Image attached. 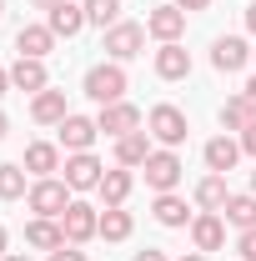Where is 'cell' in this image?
Here are the masks:
<instances>
[{"label": "cell", "instance_id": "10", "mask_svg": "<svg viewBox=\"0 0 256 261\" xmlns=\"http://www.w3.org/2000/svg\"><path fill=\"white\" fill-rule=\"evenodd\" d=\"M10 91H25V96H40V91H50V70H45V61H31V56H20V61L10 65Z\"/></svg>", "mask_w": 256, "mask_h": 261}, {"label": "cell", "instance_id": "5", "mask_svg": "<svg viewBox=\"0 0 256 261\" xmlns=\"http://www.w3.org/2000/svg\"><path fill=\"white\" fill-rule=\"evenodd\" d=\"M61 231L70 246H81V241H91V236H100V211L91 206V201H70L61 216Z\"/></svg>", "mask_w": 256, "mask_h": 261}, {"label": "cell", "instance_id": "21", "mask_svg": "<svg viewBox=\"0 0 256 261\" xmlns=\"http://www.w3.org/2000/svg\"><path fill=\"white\" fill-rule=\"evenodd\" d=\"M65 116H70L65 91H40V96L31 100V121H40V126H61Z\"/></svg>", "mask_w": 256, "mask_h": 261}, {"label": "cell", "instance_id": "41", "mask_svg": "<svg viewBox=\"0 0 256 261\" xmlns=\"http://www.w3.org/2000/svg\"><path fill=\"white\" fill-rule=\"evenodd\" d=\"M181 261H206V251H186V256H181Z\"/></svg>", "mask_w": 256, "mask_h": 261}, {"label": "cell", "instance_id": "1", "mask_svg": "<svg viewBox=\"0 0 256 261\" xmlns=\"http://www.w3.org/2000/svg\"><path fill=\"white\" fill-rule=\"evenodd\" d=\"M126 70H121V61H100L86 70V96L96 100V106H116V100H126Z\"/></svg>", "mask_w": 256, "mask_h": 261}, {"label": "cell", "instance_id": "26", "mask_svg": "<svg viewBox=\"0 0 256 261\" xmlns=\"http://www.w3.org/2000/svg\"><path fill=\"white\" fill-rule=\"evenodd\" d=\"M131 231H136V221H131L126 206H106V211H100V236H106V241H126Z\"/></svg>", "mask_w": 256, "mask_h": 261}, {"label": "cell", "instance_id": "17", "mask_svg": "<svg viewBox=\"0 0 256 261\" xmlns=\"http://www.w3.org/2000/svg\"><path fill=\"white\" fill-rule=\"evenodd\" d=\"M15 50L31 56V61H45V56L56 50V31H50V25H20V31H15Z\"/></svg>", "mask_w": 256, "mask_h": 261}, {"label": "cell", "instance_id": "6", "mask_svg": "<svg viewBox=\"0 0 256 261\" xmlns=\"http://www.w3.org/2000/svg\"><path fill=\"white\" fill-rule=\"evenodd\" d=\"M141 171H146V186L161 196V191H176V186H181V171H186V166H181L176 151H166V146H161V151H151V161L141 166Z\"/></svg>", "mask_w": 256, "mask_h": 261}, {"label": "cell", "instance_id": "16", "mask_svg": "<svg viewBox=\"0 0 256 261\" xmlns=\"http://www.w3.org/2000/svg\"><path fill=\"white\" fill-rule=\"evenodd\" d=\"M151 130H131V136H121L116 141V166H126V171H136V166L151 161Z\"/></svg>", "mask_w": 256, "mask_h": 261}, {"label": "cell", "instance_id": "37", "mask_svg": "<svg viewBox=\"0 0 256 261\" xmlns=\"http://www.w3.org/2000/svg\"><path fill=\"white\" fill-rule=\"evenodd\" d=\"M5 91H10V70L0 65V96H5Z\"/></svg>", "mask_w": 256, "mask_h": 261}, {"label": "cell", "instance_id": "45", "mask_svg": "<svg viewBox=\"0 0 256 261\" xmlns=\"http://www.w3.org/2000/svg\"><path fill=\"white\" fill-rule=\"evenodd\" d=\"M251 61H256V50H251Z\"/></svg>", "mask_w": 256, "mask_h": 261}, {"label": "cell", "instance_id": "44", "mask_svg": "<svg viewBox=\"0 0 256 261\" xmlns=\"http://www.w3.org/2000/svg\"><path fill=\"white\" fill-rule=\"evenodd\" d=\"M0 15H5V0H0Z\"/></svg>", "mask_w": 256, "mask_h": 261}, {"label": "cell", "instance_id": "43", "mask_svg": "<svg viewBox=\"0 0 256 261\" xmlns=\"http://www.w3.org/2000/svg\"><path fill=\"white\" fill-rule=\"evenodd\" d=\"M251 196H256V171H251Z\"/></svg>", "mask_w": 256, "mask_h": 261}, {"label": "cell", "instance_id": "42", "mask_svg": "<svg viewBox=\"0 0 256 261\" xmlns=\"http://www.w3.org/2000/svg\"><path fill=\"white\" fill-rule=\"evenodd\" d=\"M0 261H31V256H20V251H10V256H0Z\"/></svg>", "mask_w": 256, "mask_h": 261}, {"label": "cell", "instance_id": "8", "mask_svg": "<svg viewBox=\"0 0 256 261\" xmlns=\"http://www.w3.org/2000/svg\"><path fill=\"white\" fill-rule=\"evenodd\" d=\"M96 126L111 136V141H121L131 130H141V106H131V100H116V106H100Z\"/></svg>", "mask_w": 256, "mask_h": 261}, {"label": "cell", "instance_id": "39", "mask_svg": "<svg viewBox=\"0 0 256 261\" xmlns=\"http://www.w3.org/2000/svg\"><path fill=\"white\" fill-rule=\"evenodd\" d=\"M35 10H56V5H61V0H31Z\"/></svg>", "mask_w": 256, "mask_h": 261}, {"label": "cell", "instance_id": "31", "mask_svg": "<svg viewBox=\"0 0 256 261\" xmlns=\"http://www.w3.org/2000/svg\"><path fill=\"white\" fill-rule=\"evenodd\" d=\"M45 261H86V251H75V246H70V241H65L61 251H50V256Z\"/></svg>", "mask_w": 256, "mask_h": 261}, {"label": "cell", "instance_id": "23", "mask_svg": "<svg viewBox=\"0 0 256 261\" xmlns=\"http://www.w3.org/2000/svg\"><path fill=\"white\" fill-rule=\"evenodd\" d=\"M226 201H231V186H226V176H206L201 186H196V206L201 211H226Z\"/></svg>", "mask_w": 256, "mask_h": 261}, {"label": "cell", "instance_id": "35", "mask_svg": "<svg viewBox=\"0 0 256 261\" xmlns=\"http://www.w3.org/2000/svg\"><path fill=\"white\" fill-rule=\"evenodd\" d=\"M241 96H246V100H251V106H256V75H251V81H246V86H241Z\"/></svg>", "mask_w": 256, "mask_h": 261}, {"label": "cell", "instance_id": "27", "mask_svg": "<svg viewBox=\"0 0 256 261\" xmlns=\"http://www.w3.org/2000/svg\"><path fill=\"white\" fill-rule=\"evenodd\" d=\"M151 211H156V221H161V226H186V216H191V211H186V201H181L176 191H161Z\"/></svg>", "mask_w": 256, "mask_h": 261}, {"label": "cell", "instance_id": "15", "mask_svg": "<svg viewBox=\"0 0 256 261\" xmlns=\"http://www.w3.org/2000/svg\"><path fill=\"white\" fill-rule=\"evenodd\" d=\"M45 25L56 31V40H61V35L70 40V35H81V31H86L91 20H86V5H70V0H61L56 10H45Z\"/></svg>", "mask_w": 256, "mask_h": 261}, {"label": "cell", "instance_id": "24", "mask_svg": "<svg viewBox=\"0 0 256 261\" xmlns=\"http://www.w3.org/2000/svg\"><path fill=\"white\" fill-rule=\"evenodd\" d=\"M256 121V106L246 96H231V100H221V130H236V136H241V130L251 126Z\"/></svg>", "mask_w": 256, "mask_h": 261}, {"label": "cell", "instance_id": "20", "mask_svg": "<svg viewBox=\"0 0 256 261\" xmlns=\"http://www.w3.org/2000/svg\"><path fill=\"white\" fill-rule=\"evenodd\" d=\"M25 246H35V251H61V246H65L61 221H50V216H35L31 226H25Z\"/></svg>", "mask_w": 256, "mask_h": 261}, {"label": "cell", "instance_id": "9", "mask_svg": "<svg viewBox=\"0 0 256 261\" xmlns=\"http://www.w3.org/2000/svg\"><path fill=\"white\" fill-rule=\"evenodd\" d=\"M96 136H100V126L91 121V116H75V111H70V116L61 121V151H65V156L91 151V146H96Z\"/></svg>", "mask_w": 256, "mask_h": 261}, {"label": "cell", "instance_id": "30", "mask_svg": "<svg viewBox=\"0 0 256 261\" xmlns=\"http://www.w3.org/2000/svg\"><path fill=\"white\" fill-rule=\"evenodd\" d=\"M236 251H241V261H256V226H251V231H241Z\"/></svg>", "mask_w": 256, "mask_h": 261}, {"label": "cell", "instance_id": "36", "mask_svg": "<svg viewBox=\"0 0 256 261\" xmlns=\"http://www.w3.org/2000/svg\"><path fill=\"white\" fill-rule=\"evenodd\" d=\"M246 31L256 35V0H251V5H246Z\"/></svg>", "mask_w": 256, "mask_h": 261}, {"label": "cell", "instance_id": "40", "mask_svg": "<svg viewBox=\"0 0 256 261\" xmlns=\"http://www.w3.org/2000/svg\"><path fill=\"white\" fill-rule=\"evenodd\" d=\"M5 130H10V116H5V111H0V141H5Z\"/></svg>", "mask_w": 256, "mask_h": 261}, {"label": "cell", "instance_id": "34", "mask_svg": "<svg viewBox=\"0 0 256 261\" xmlns=\"http://www.w3.org/2000/svg\"><path fill=\"white\" fill-rule=\"evenodd\" d=\"M176 5H181V10H186V15H191V10H206V5H211V0H176Z\"/></svg>", "mask_w": 256, "mask_h": 261}, {"label": "cell", "instance_id": "2", "mask_svg": "<svg viewBox=\"0 0 256 261\" xmlns=\"http://www.w3.org/2000/svg\"><path fill=\"white\" fill-rule=\"evenodd\" d=\"M25 206H31L35 216L61 221L65 206H70V186H65L61 176H40V181H31V191H25Z\"/></svg>", "mask_w": 256, "mask_h": 261}, {"label": "cell", "instance_id": "33", "mask_svg": "<svg viewBox=\"0 0 256 261\" xmlns=\"http://www.w3.org/2000/svg\"><path fill=\"white\" fill-rule=\"evenodd\" d=\"M131 261H166V251H156V246H146V251H136Z\"/></svg>", "mask_w": 256, "mask_h": 261}, {"label": "cell", "instance_id": "19", "mask_svg": "<svg viewBox=\"0 0 256 261\" xmlns=\"http://www.w3.org/2000/svg\"><path fill=\"white\" fill-rule=\"evenodd\" d=\"M20 166L31 171L35 181H40V176H56V171H61V146H50V141H31Z\"/></svg>", "mask_w": 256, "mask_h": 261}, {"label": "cell", "instance_id": "22", "mask_svg": "<svg viewBox=\"0 0 256 261\" xmlns=\"http://www.w3.org/2000/svg\"><path fill=\"white\" fill-rule=\"evenodd\" d=\"M131 186H136V176H131L126 166H111V171H106V176H100V201H106V206H126V196H131Z\"/></svg>", "mask_w": 256, "mask_h": 261}, {"label": "cell", "instance_id": "4", "mask_svg": "<svg viewBox=\"0 0 256 261\" xmlns=\"http://www.w3.org/2000/svg\"><path fill=\"white\" fill-rule=\"evenodd\" d=\"M141 45H146V25H136V20H116V25L106 31V40H100V50H106L111 61H136Z\"/></svg>", "mask_w": 256, "mask_h": 261}, {"label": "cell", "instance_id": "25", "mask_svg": "<svg viewBox=\"0 0 256 261\" xmlns=\"http://www.w3.org/2000/svg\"><path fill=\"white\" fill-rule=\"evenodd\" d=\"M226 226H236V231H251L256 226V196L251 191H241V196L226 201Z\"/></svg>", "mask_w": 256, "mask_h": 261}, {"label": "cell", "instance_id": "13", "mask_svg": "<svg viewBox=\"0 0 256 261\" xmlns=\"http://www.w3.org/2000/svg\"><path fill=\"white\" fill-rule=\"evenodd\" d=\"M156 75L161 81H186V75H191V50H186L181 40H166L156 50Z\"/></svg>", "mask_w": 256, "mask_h": 261}, {"label": "cell", "instance_id": "3", "mask_svg": "<svg viewBox=\"0 0 256 261\" xmlns=\"http://www.w3.org/2000/svg\"><path fill=\"white\" fill-rule=\"evenodd\" d=\"M146 130H151V141H161L166 151H176V146L191 136V126H186V111H181V106H151Z\"/></svg>", "mask_w": 256, "mask_h": 261}, {"label": "cell", "instance_id": "28", "mask_svg": "<svg viewBox=\"0 0 256 261\" xmlns=\"http://www.w3.org/2000/svg\"><path fill=\"white\" fill-rule=\"evenodd\" d=\"M25 191H31V186H25V166L5 161L0 166V201H20Z\"/></svg>", "mask_w": 256, "mask_h": 261}, {"label": "cell", "instance_id": "11", "mask_svg": "<svg viewBox=\"0 0 256 261\" xmlns=\"http://www.w3.org/2000/svg\"><path fill=\"white\" fill-rule=\"evenodd\" d=\"M146 35H156L161 45H166V40H181V35H186V10H181V5H156V10L146 15Z\"/></svg>", "mask_w": 256, "mask_h": 261}, {"label": "cell", "instance_id": "7", "mask_svg": "<svg viewBox=\"0 0 256 261\" xmlns=\"http://www.w3.org/2000/svg\"><path fill=\"white\" fill-rule=\"evenodd\" d=\"M65 176V186H70V191H96L100 186V176H106V166L96 161V156H91V151H75V156H65V166H61Z\"/></svg>", "mask_w": 256, "mask_h": 261}, {"label": "cell", "instance_id": "12", "mask_svg": "<svg viewBox=\"0 0 256 261\" xmlns=\"http://www.w3.org/2000/svg\"><path fill=\"white\" fill-rule=\"evenodd\" d=\"M201 156H206V171L226 176V171H236V161H241V141H236V136H211V141L201 146Z\"/></svg>", "mask_w": 256, "mask_h": 261}, {"label": "cell", "instance_id": "32", "mask_svg": "<svg viewBox=\"0 0 256 261\" xmlns=\"http://www.w3.org/2000/svg\"><path fill=\"white\" fill-rule=\"evenodd\" d=\"M236 141H241V151H246V156H256V121H251V126H246V130H241Z\"/></svg>", "mask_w": 256, "mask_h": 261}, {"label": "cell", "instance_id": "29", "mask_svg": "<svg viewBox=\"0 0 256 261\" xmlns=\"http://www.w3.org/2000/svg\"><path fill=\"white\" fill-rule=\"evenodd\" d=\"M81 5H86V20L100 25V31H111L121 20V0H81Z\"/></svg>", "mask_w": 256, "mask_h": 261}, {"label": "cell", "instance_id": "18", "mask_svg": "<svg viewBox=\"0 0 256 261\" xmlns=\"http://www.w3.org/2000/svg\"><path fill=\"white\" fill-rule=\"evenodd\" d=\"M246 61H251V50H246V40H241V35H221V40L211 45V65H216L221 75H231V70H241Z\"/></svg>", "mask_w": 256, "mask_h": 261}, {"label": "cell", "instance_id": "14", "mask_svg": "<svg viewBox=\"0 0 256 261\" xmlns=\"http://www.w3.org/2000/svg\"><path fill=\"white\" fill-rule=\"evenodd\" d=\"M191 241H196V251H221V246H226L221 211H201V216L191 221Z\"/></svg>", "mask_w": 256, "mask_h": 261}, {"label": "cell", "instance_id": "38", "mask_svg": "<svg viewBox=\"0 0 256 261\" xmlns=\"http://www.w3.org/2000/svg\"><path fill=\"white\" fill-rule=\"evenodd\" d=\"M5 246H10V231L0 226V256H10V251H5Z\"/></svg>", "mask_w": 256, "mask_h": 261}]
</instances>
